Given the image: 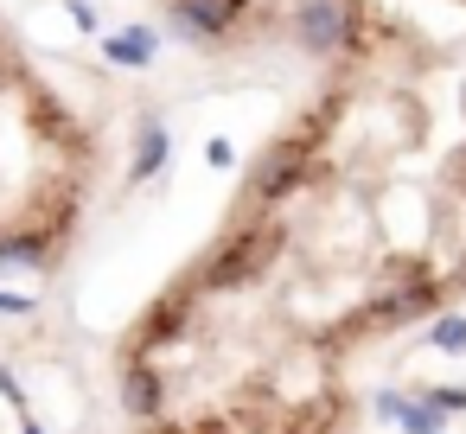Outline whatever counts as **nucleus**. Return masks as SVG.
I'll list each match as a JSON object with an SVG mask.
<instances>
[{"instance_id": "39448f33", "label": "nucleus", "mask_w": 466, "mask_h": 434, "mask_svg": "<svg viewBox=\"0 0 466 434\" xmlns=\"http://www.w3.org/2000/svg\"><path fill=\"white\" fill-rule=\"evenodd\" d=\"M26 434H46V428H39V421H26Z\"/></svg>"}, {"instance_id": "20e7f679", "label": "nucleus", "mask_w": 466, "mask_h": 434, "mask_svg": "<svg viewBox=\"0 0 466 434\" xmlns=\"http://www.w3.org/2000/svg\"><path fill=\"white\" fill-rule=\"evenodd\" d=\"M434 345L441 351H466V319H441L434 326Z\"/></svg>"}, {"instance_id": "f257e3e1", "label": "nucleus", "mask_w": 466, "mask_h": 434, "mask_svg": "<svg viewBox=\"0 0 466 434\" xmlns=\"http://www.w3.org/2000/svg\"><path fill=\"white\" fill-rule=\"evenodd\" d=\"M96 141L71 103L0 33V268H46L90 198Z\"/></svg>"}, {"instance_id": "7ed1b4c3", "label": "nucleus", "mask_w": 466, "mask_h": 434, "mask_svg": "<svg viewBox=\"0 0 466 434\" xmlns=\"http://www.w3.org/2000/svg\"><path fill=\"white\" fill-rule=\"evenodd\" d=\"M441 415H447V409H441L434 396H421V402H402V415H396V421H402L409 434H441Z\"/></svg>"}, {"instance_id": "423d86ee", "label": "nucleus", "mask_w": 466, "mask_h": 434, "mask_svg": "<svg viewBox=\"0 0 466 434\" xmlns=\"http://www.w3.org/2000/svg\"><path fill=\"white\" fill-rule=\"evenodd\" d=\"M154 434H179V428H154Z\"/></svg>"}, {"instance_id": "f03ea898", "label": "nucleus", "mask_w": 466, "mask_h": 434, "mask_svg": "<svg viewBox=\"0 0 466 434\" xmlns=\"http://www.w3.org/2000/svg\"><path fill=\"white\" fill-rule=\"evenodd\" d=\"M122 402H128L135 415H160V402H167V383H160V370H154L147 358L128 370V389H122Z\"/></svg>"}]
</instances>
